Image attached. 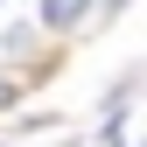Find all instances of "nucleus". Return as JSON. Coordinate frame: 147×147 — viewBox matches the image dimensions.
I'll use <instances>...</instances> for the list:
<instances>
[{"mask_svg": "<svg viewBox=\"0 0 147 147\" xmlns=\"http://www.w3.org/2000/svg\"><path fill=\"white\" fill-rule=\"evenodd\" d=\"M84 14H91V0H42V28H56V35L84 28Z\"/></svg>", "mask_w": 147, "mask_h": 147, "instance_id": "obj_1", "label": "nucleus"}]
</instances>
